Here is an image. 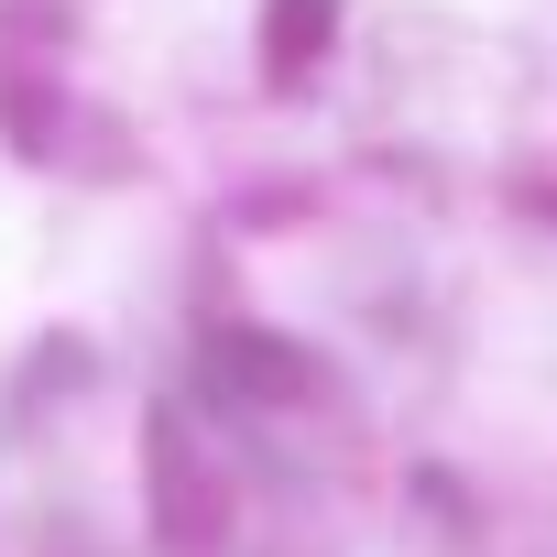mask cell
<instances>
[{
    "instance_id": "obj_2",
    "label": "cell",
    "mask_w": 557,
    "mask_h": 557,
    "mask_svg": "<svg viewBox=\"0 0 557 557\" xmlns=\"http://www.w3.org/2000/svg\"><path fill=\"white\" fill-rule=\"evenodd\" d=\"M329 34H339V0H262V55H273V77H307V66L329 55Z\"/></svg>"
},
{
    "instance_id": "obj_1",
    "label": "cell",
    "mask_w": 557,
    "mask_h": 557,
    "mask_svg": "<svg viewBox=\"0 0 557 557\" xmlns=\"http://www.w3.org/2000/svg\"><path fill=\"white\" fill-rule=\"evenodd\" d=\"M219 383H230V394H251V405H296L318 372H307V350L262 339V329H240V339H219Z\"/></svg>"
}]
</instances>
